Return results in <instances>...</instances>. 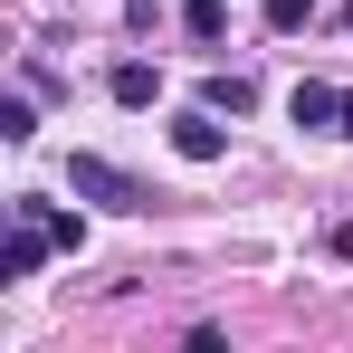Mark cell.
I'll return each instance as SVG.
<instances>
[{"mask_svg":"<svg viewBox=\"0 0 353 353\" xmlns=\"http://www.w3.org/2000/svg\"><path fill=\"white\" fill-rule=\"evenodd\" d=\"M105 96H115V105H153V96H163V77H153L143 58H124L115 77H105Z\"/></svg>","mask_w":353,"mask_h":353,"instance_id":"cell-5","label":"cell"},{"mask_svg":"<svg viewBox=\"0 0 353 353\" xmlns=\"http://www.w3.org/2000/svg\"><path fill=\"white\" fill-rule=\"evenodd\" d=\"M201 105H210V115H248V105H258V86H248V77H210V86H201Z\"/></svg>","mask_w":353,"mask_h":353,"instance_id":"cell-6","label":"cell"},{"mask_svg":"<svg viewBox=\"0 0 353 353\" xmlns=\"http://www.w3.org/2000/svg\"><path fill=\"white\" fill-rule=\"evenodd\" d=\"M334 258H353V230H334Z\"/></svg>","mask_w":353,"mask_h":353,"instance_id":"cell-11","label":"cell"},{"mask_svg":"<svg viewBox=\"0 0 353 353\" xmlns=\"http://www.w3.org/2000/svg\"><path fill=\"white\" fill-rule=\"evenodd\" d=\"M334 134H353V96H344V115H334Z\"/></svg>","mask_w":353,"mask_h":353,"instance_id":"cell-12","label":"cell"},{"mask_svg":"<svg viewBox=\"0 0 353 353\" xmlns=\"http://www.w3.org/2000/svg\"><path fill=\"white\" fill-rule=\"evenodd\" d=\"M344 29H353V10H344Z\"/></svg>","mask_w":353,"mask_h":353,"instance_id":"cell-13","label":"cell"},{"mask_svg":"<svg viewBox=\"0 0 353 353\" xmlns=\"http://www.w3.org/2000/svg\"><path fill=\"white\" fill-rule=\"evenodd\" d=\"M48 248H58V239L39 230V220H19V239H10V248H0V277H29V268H39V258H48Z\"/></svg>","mask_w":353,"mask_h":353,"instance_id":"cell-4","label":"cell"},{"mask_svg":"<svg viewBox=\"0 0 353 353\" xmlns=\"http://www.w3.org/2000/svg\"><path fill=\"white\" fill-rule=\"evenodd\" d=\"M258 10H268V29H287V39L315 19V0H258Z\"/></svg>","mask_w":353,"mask_h":353,"instance_id":"cell-10","label":"cell"},{"mask_svg":"<svg viewBox=\"0 0 353 353\" xmlns=\"http://www.w3.org/2000/svg\"><path fill=\"white\" fill-rule=\"evenodd\" d=\"M39 115H29V96H0V143H29Z\"/></svg>","mask_w":353,"mask_h":353,"instance_id":"cell-9","label":"cell"},{"mask_svg":"<svg viewBox=\"0 0 353 353\" xmlns=\"http://www.w3.org/2000/svg\"><path fill=\"white\" fill-rule=\"evenodd\" d=\"M344 115V86H315V77H305V86H296V124H334Z\"/></svg>","mask_w":353,"mask_h":353,"instance_id":"cell-7","label":"cell"},{"mask_svg":"<svg viewBox=\"0 0 353 353\" xmlns=\"http://www.w3.org/2000/svg\"><path fill=\"white\" fill-rule=\"evenodd\" d=\"M19 220H39V230L58 239V248H86V220H67L58 201H39V191H19Z\"/></svg>","mask_w":353,"mask_h":353,"instance_id":"cell-3","label":"cell"},{"mask_svg":"<svg viewBox=\"0 0 353 353\" xmlns=\"http://www.w3.org/2000/svg\"><path fill=\"white\" fill-rule=\"evenodd\" d=\"M181 29H191V39H220V29H230V0H191Z\"/></svg>","mask_w":353,"mask_h":353,"instance_id":"cell-8","label":"cell"},{"mask_svg":"<svg viewBox=\"0 0 353 353\" xmlns=\"http://www.w3.org/2000/svg\"><path fill=\"white\" fill-rule=\"evenodd\" d=\"M67 191H77V201H96V210H115V220L153 210V191L124 172V163H105V153H77V163H67Z\"/></svg>","mask_w":353,"mask_h":353,"instance_id":"cell-1","label":"cell"},{"mask_svg":"<svg viewBox=\"0 0 353 353\" xmlns=\"http://www.w3.org/2000/svg\"><path fill=\"white\" fill-rule=\"evenodd\" d=\"M172 153H181V163H220V153H230V134H220V115H210V105H191V115H172Z\"/></svg>","mask_w":353,"mask_h":353,"instance_id":"cell-2","label":"cell"}]
</instances>
